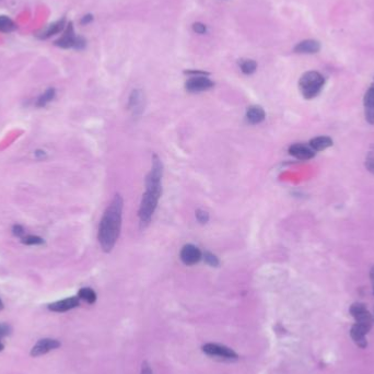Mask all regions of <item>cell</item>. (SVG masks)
Here are the masks:
<instances>
[{"mask_svg": "<svg viewBox=\"0 0 374 374\" xmlns=\"http://www.w3.org/2000/svg\"><path fill=\"white\" fill-rule=\"evenodd\" d=\"M162 177L163 164L160 158L155 155L152 157L151 170L146 178V192L142 195L138 216L141 228H146L151 221L155 214L159 200L162 195Z\"/></svg>", "mask_w": 374, "mask_h": 374, "instance_id": "1", "label": "cell"}, {"mask_svg": "<svg viewBox=\"0 0 374 374\" xmlns=\"http://www.w3.org/2000/svg\"><path fill=\"white\" fill-rule=\"evenodd\" d=\"M124 199L121 194H116L111 204L105 209L99 226L98 239L103 252L109 253L120 238L122 229Z\"/></svg>", "mask_w": 374, "mask_h": 374, "instance_id": "2", "label": "cell"}, {"mask_svg": "<svg viewBox=\"0 0 374 374\" xmlns=\"http://www.w3.org/2000/svg\"><path fill=\"white\" fill-rule=\"evenodd\" d=\"M325 84V79L319 71H307L299 80V89L303 98L312 100L321 93Z\"/></svg>", "mask_w": 374, "mask_h": 374, "instance_id": "3", "label": "cell"}, {"mask_svg": "<svg viewBox=\"0 0 374 374\" xmlns=\"http://www.w3.org/2000/svg\"><path fill=\"white\" fill-rule=\"evenodd\" d=\"M55 45L58 47H62V48L82 49L85 46V41L82 38H80V36L75 35V31H73L72 24L69 23L62 38L55 41Z\"/></svg>", "mask_w": 374, "mask_h": 374, "instance_id": "4", "label": "cell"}, {"mask_svg": "<svg viewBox=\"0 0 374 374\" xmlns=\"http://www.w3.org/2000/svg\"><path fill=\"white\" fill-rule=\"evenodd\" d=\"M350 314L356 320V324L362 326L366 331L370 332L373 324L372 314L366 310V307L362 303H354L350 306Z\"/></svg>", "mask_w": 374, "mask_h": 374, "instance_id": "5", "label": "cell"}, {"mask_svg": "<svg viewBox=\"0 0 374 374\" xmlns=\"http://www.w3.org/2000/svg\"><path fill=\"white\" fill-rule=\"evenodd\" d=\"M203 351L210 357H218L224 359V360H237L239 358L236 351H233L229 347L223 346V344L206 343L203 346Z\"/></svg>", "mask_w": 374, "mask_h": 374, "instance_id": "6", "label": "cell"}, {"mask_svg": "<svg viewBox=\"0 0 374 374\" xmlns=\"http://www.w3.org/2000/svg\"><path fill=\"white\" fill-rule=\"evenodd\" d=\"M215 83L205 75H196L185 82V89L189 93H199L211 89Z\"/></svg>", "mask_w": 374, "mask_h": 374, "instance_id": "7", "label": "cell"}, {"mask_svg": "<svg viewBox=\"0 0 374 374\" xmlns=\"http://www.w3.org/2000/svg\"><path fill=\"white\" fill-rule=\"evenodd\" d=\"M182 263L186 266H194L203 260V253L199 248L194 244H186L182 247L180 253Z\"/></svg>", "mask_w": 374, "mask_h": 374, "instance_id": "8", "label": "cell"}, {"mask_svg": "<svg viewBox=\"0 0 374 374\" xmlns=\"http://www.w3.org/2000/svg\"><path fill=\"white\" fill-rule=\"evenodd\" d=\"M58 347H61V342L58 341L57 339H52V338H44L39 340L36 342L32 350H31V356L32 357H40L45 355L47 353H49L50 350L57 349Z\"/></svg>", "mask_w": 374, "mask_h": 374, "instance_id": "9", "label": "cell"}, {"mask_svg": "<svg viewBox=\"0 0 374 374\" xmlns=\"http://www.w3.org/2000/svg\"><path fill=\"white\" fill-rule=\"evenodd\" d=\"M145 107V95L141 90H134L131 92L128 101V109L133 116H140Z\"/></svg>", "mask_w": 374, "mask_h": 374, "instance_id": "10", "label": "cell"}, {"mask_svg": "<svg viewBox=\"0 0 374 374\" xmlns=\"http://www.w3.org/2000/svg\"><path fill=\"white\" fill-rule=\"evenodd\" d=\"M363 105L365 120L368 121L369 124L374 125V79L368 91L364 94Z\"/></svg>", "mask_w": 374, "mask_h": 374, "instance_id": "11", "label": "cell"}, {"mask_svg": "<svg viewBox=\"0 0 374 374\" xmlns=\"http://www.w3.org/2000/svg\"><path fill=\"white\" fill-rule=\"evenodd\" d=\"M80 299L78 297H70L64 300H60L48 305V309L53 312H67L79 306Z\"/></svg>", "mask_w": 374, "mask_h": 374, "instance_id": "12", "label": "cell"}, {"mask_svg": "<svg viewBox=\"0 0 374 374\" xmlns=\"http://www.w3.org/2000/svg\"><path fill=\"white\" fill-rule=\"evenodd\" d=\"M288 151L292 157L299 160H310L315 156V151L312 150L310 146H306L304 143L291 145Z\"/></svg>", "mask_w": 374, "mask_h": 374, "instance_id": "13", "label": "cell"}, {"mask_svg": "<svg viewBox=\"0 0 374 374\" xmlns=\"http://www.w3.org/2000/svg\"><path fill=\"white\" fill-rule=\"evenodd\" d=\"M321 49V43L317 40H304L298 43L295 52L298 54H317Z\"/></svg>", "mask_w": 374, "mask_h": 374, "instance_id": "14", "label": "cell"}, {"mask_svg": "<svg viewBox=\"0 0 374 374\" xmlns=\"http://www.w3.org/2000/svg\"><path fill=\"white\" fill-rule=\"evenodd\" d=\"M246 121L251 125H257L264 122L266 117V113L264 108L260 105H252L246 109Z\"/></svg>", "mask_w": 374, "mask_h": 374, "instance_id": "15", "label": "cell"}, {"mask_svg": "<svg viewBox=\"0 0 374 374\" xmlns=\"http://www.w3.org/2000/svg\"><path fill=\"white\" fill-rule=\"evenodd\" d=\"M369 331H366L365 328L362 326L358 325L355 323V325L350 329V335L351 338L358 344L360 348H365L368 346V341H366V335H368Z\"/></svg>", "mask_w": 374, "mask_h": 374, "instance_id": "16", "label": "cell"}, {"mask_svg": "<svg viewBox=\"0 0 374 374\" xmlns=\"http://www.w3.org/2000/svg\"><path fill=\"white\" fill-rule=\"evenodd\" d=\"M64 28H65V19H62V20H58L56 22H53L52 24H49L47 27L44 28V30L38 32L36 36H38V38H40V39H42V40H45V39H48V38H50V36H53L55 34L61 33L64 30Z\"/></svg>", "mask_w": 374, "mask_h": 374, "instance_id": "17", "label": "cell"}, {"mask_svg": "<svg viewBox=\"0 0 374 374\" xmlns=\"http://www.w3.org/2000/svg\"><path fill=\"white\" fill-rule=\"evenodd\" d=\"M313 151H323L333 146V139L327 136H319L311 139L309 145Z\"/></svg>", "mask_w": 374, "mask_h": 374, "instance_id": "18", "label": "cell"}, {"mask_svg": "<svg viewBox=\"0 0 374 374\" xmlns=\"http://www.w3.org/2000/svg\"><path fill=\"white\" fill-rule=\"evenodd\" d=\"M78 298L80 300H83L87 303L93 304L97 301V293H95L94 290L91 288H82L78 292Z\"/></svg>", "mask_w": 374, "mask_h": 374, "instance_id": "19", "label": "cell"}, {"mask_svg": "<svg viewBox=\"0 0 374 374\" xmlns=\"http://www.w3.org/2000/svg\"><path fill=\"white\" fill-rule=\"evenodd\" d=\"M17 28L14 22L7 16H0V32L10 33Z\"/></svg>", "mask_w": 374, "mask_h": 374, "instance_id": "20", "label": "cell"}, {"mask_svg": "<svg viewBox=\"0 0 374 374\" xmlns=\"http://www.w3.org/2000/svg\"><path fill=\"white\" fill-rule=\"evenodd\" d=\"M240 67L242 72L245 73V75H252L257 69V64L252 60H244L241 62Z\"/></svg>", "mask_w": 374, "mask_h": 374, "instance_id": "21", "label": "cell"}, {"mask_svg": "<svg viewBox=\"0 0 374 374\" xmlns=\"http://www.w3.org/2000/svg\"><path fill=\"white\" fill-rule=\"evenodd\" d=\"M55 89H48L45 92H44L41 97L38 100V106H45L46 104H48L50 101H53L55 98Z\"/></svg>", "mask_w": 374, "mask_h": 374, "instance_id": "22", "label": "cell"}, {"mask_svg": "<svg viewBox=\"0 0 374 374\" xmlns=\"http://www.w3.org/2000/svg\"><path fill=\"white\" fill-rule=\"evenodd\" d=\"M203 260L210 267H218L220 265L219 258L214 253H211L209 251H206L205 253H203Z\"/></svg>", "mask_w": 374, "mask_h": 374, "instance_id": "23", "label": "cell"}, {"mask_svg": "<svg viewBox=\"0 0 374 374\" xmlns=\"http://www.w3.org/2000/svg\"><path fill=\"white\" fill-rule=\"evenodd\" d=\"M21 242L25 245H41L44 243V240L38 236H23Z\"/></svg>", "mask_w": 374, "mask_h": 374, "instance_id": "24", "label": "cell"}, {"mask_svg": "<svg viewBox=\"0 0 374 374\" xmlns=\"http://www.w3.org/2000/svg\"><path fill=\"white\" fill-rule=\"evenodd\" d=\"M365 167L370 173L374 174V143L371 146V148L365 157Z\"/></svg>", "mask_w": 374, "mask_h": 374, "instance_id": "25", "label": "cell"}, {"mask_svg": "<svg viewBox=\"0 0 374 374\" xmlns=\"http://www.w3.org/2000/svg\"><path fill=\"white\" fill-rule=\"evenodd\" d=\"M196 219L200 224H206L209 221V214L203 209L196 210Z\"/></svg>", "mask_w": 374, "mask_h": 374, "instance_id": "26", "label": "cell"}, {"mask_svg": "<svg viewBox=\"0 0 374 374\" xmlns=\"http://www.w3.org/2000/svg\"><path fill=\"white\" fill-rule=\"evenodd\" d=\"M193 30L198 33V34H204L205 32H206V25L203 24V23H199V22H197V23H194L193 25Z\"/></svg>", "mask_w": 374, "mask_h": 374, "instance_id": "27", "label": "cell"}, {"mask_svg": "<svg viewBox=\"0 0 374 374\" xmlns=\"http://www.w3.org/2000/svg\"><path fill=\"white\" fill-rule=\"evenodd\" d=\"M11 333V327L8 324H0V337H5Z\"/></svg>", "mask_w": 374, "mask_h": 374, "instance_id": "28", "label": "cell"}, {"mask_svg": "<svg viewBox=\"0 0 374 374\" xmlns=\"http://www.w3.org/2000/svg\"><path fill=\"white\" fill-rule=\"evenodd\" d=\"M13 233L16 234L17 237L22 238V237L24 236V230H23V228H22L21 225H14L13 226Z\"/></svg>", "mask_w": 374, "mask_h": 374, "instance_id": "29", "label": "cell"}, {"mask_svg": "<svg viewBox=\"0 0 374 374\" xmlns=\"http://www.w3.org/2000/svg\"><path fill=\"white\" fill-rule=\"evenodd\" d=\"M140 374H153L151 368H150L149 364L147 363V362H145L142 364V369H141V373Z\"/></svg>", "mask_w": 374, "mask_h": 374, "instance_id": "30", "label": "cell"}, {"mask_svg": "<svg viewBox=\"0 0 374 374\" xmlns=\"http://www.w3.org/2000/svg\"><path fill=\"white\" fill-rule=\"evenodd\" d=\"M92 21V16H91V14H88V16H84L83 17V19L81 20V23L82 24H87V23H89V22H91Z\"/></svg>", "mask_w": 374, "mask_h": 374, "instance_id": "31", "label": "cell"}, {"mask_svg": "<svg viewBox=\"0 0 374 374\" xmlns=\"http://www.w3.org/2000/svg\"><path fill=\"white\" fill-rule=\"evenodd\" d=\"M370 279H371L372 288H373V293H374V265L372 266V268L370 270Z\"/></svg>", "mask_w": 374, "mask_h": 374, "instance_id": "32", "label": "cell"}, {"mask_svg": "<svg viewBox=\"0 0 374 374\" xmlns=\"http://www.w3.org/2000/svg\"><path fill=\"white\" fill-rule=\"evenodd\" d=\"M4 309V303L2 301V299H0V311H2Z\"/></svg>", "mask_w": 374, "mask_h": 374, "instance_id": "33", "label": "cell"}, {"mask_svg": "<svg viewBox=\"0 0 374 374\" xmlns=\"http://www.w3.org/2000/svg\"><path fill=\"white\" fill-rule=\"evenodd\" d=\"M3 349H4V344L2 342H0V351H2Z\"/></svg>", "mask_w": 374, "mask_h": 374, "instance_id": "34", "label": "cell"}, {"mask_svg": "<svg viewBox=\"0 0 374 374\" xmlns=\"http://www.w3.org/2000/svg\"><path fill=\"white\" fill-rule=\"evenodd\" d=\"M372 318H373V323H374V313H373V315H372Z\"/></svg>", "mask_w": 374, "mask_h": 374, "instance_id": "35", "label": "cell"}]
</instances>
